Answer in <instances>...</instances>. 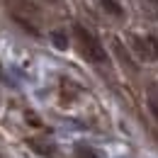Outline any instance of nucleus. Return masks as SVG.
<instances>
[{
  "label": "nucleus",
  "mask_w": 158,
  "mask_h": 158,
  "mask_svg": "<svg viewBox=\"0 0 158 158\" xmlns=\"http://www.w3.org/2000/svg\"><path fill=\"white\" fill-rule=\"evenodd\" d=\"M73 39H76V46H78L80 56H83L85 61H90V63H95V66H102V63L110 61L107 49L102 46V41H100L88 27L73 24Z\"/></svg>",
  "instance_id": "nucleus-1"
},
{
  "label": "nucleus",
  "mask_w": 158,
  "mask_h": 158,
  "mask_svg": "<svg viewBox=\"0 0 158 158\" xmlns=\"http://www.w3.org/2000/svg\"><path fill=\"white\" fill-rule=\"evenodd\" d=\"M131 49L141 61H158V34L131 37Z\"/></svg>",
  "instance_id": "nucleus-2"
},
{
  "label": "nucleus",
  "mask_w": 158,
  "mask_h": 158,
  "mask_svg": "<svg viewBox=\"0 0 158 158\" xmlns=\"http://www.w3.org/2000/svg\"><path fill=\"white\" fill-rule=\"evenodd\" d=\"M29 143V148H34L39 156H46V158H56V148L51 146V143H46V141H39V139H29L27 141Z\"/></svg>",
  "instance_id": "nucleus-3"
},
{
  "label": "nucleus",
  "mask_w": 158,
  "mask_h": 158,
  "mask_svg": "<svg viewBox=\"0 0 158 158\" xmlns=\"http://www.w3.org/2000/svg\"><path fill=\"white\" fill-rule=\"evenodd\" d=\"M100 5H102V10H105L107 15H112V17H117V20L124 17V7H122L119 0H100Z\"/></svg>",
  "instance_id": "nucleus-4"
},
{
  "label": "nucleus",
  "mask_w": 158,
  "mask_h": 158,
  "mask_svg": "<svg viewBox=\"0 0 158 158\" xmlns=\"http://www.w3.org/2000/svg\"><path fill=\"white\" fill-rule=\"evenodd\" d=\"M73 156H76V158H100V153L95 151V148H90L88 143H76Z\"/></svg>",
  "instance_id": "nucleus-5"
},
{
  "label": "nucleus",
  "mask_w": 158,
  "mask_h": 158,
  "mask_svg": "<svg viewBox=\"0 0 158 158\" xmlns=\"http://www.w3.org/2000/svg\"><path fill=\"white\" fill-rule=\"evenodd\" d=\"M54 41H56L59 49H66V46H68V39L63 37V32H54Z\"/></svg>",
  "instance_id": "nucleus-6"
},
{
  "label": "nucleus",
  "mask_w": 158,
  "mask_h": 158,
  "mask_svg": "<svg viewBox=\"0 0 158 158\" xmlns=\"http://www.w3.org/2000/svg\"><path fill=\"white\" fill-rule=\"evenodd\" d=\"M148 107H151V112H153V117L158 119V100L153 98V95H151V98H148Z\"/></svg>",
  "instance_id": "nucleus-7"
},
{
  "label": "nucleus",
  "mask_w": 158,
  "mask_h": 158,
  "mask_svg": "<svg viewBox=\"0 0 158 158\" xmlns=\"http://www.w3.org/2000/svg\"><path fill=\"white\" fill-rule=\"evenodd\" d=\"M148 2H151V5H156V7H158V0H148Z\"/></svg>",
  "instance_id": "nucleus-8"
},
{
  "label": "nucleus",
  "mask_w": 158,
  "mask_h": 158,
  "mask_svg": "<svg viewBox=\"0 0 158 158\" xmlns=\"http://www.w3.org/2000/svg\"><path fill=\"white\" fill-rule=\"evenodd\" d=\"M0 80H2V66H0Z\"/></svg>",
  "instance_id": "nucleus-9"
},
{
  "label": "nucleus",
  "mask_w": 158,
  "mask_h": 158,
  "mask_svg": "<svg viewBox=\"0 0 158 158\" xmlns=\"http://www.w3.org/2000/svg\"><path fill=\"white\" fill-rule=\"evenodd\" d=\"M46 2H61V0H46Z\"/></svg>",
  "instance_id": "nucleus-10"
}]
</instances>
